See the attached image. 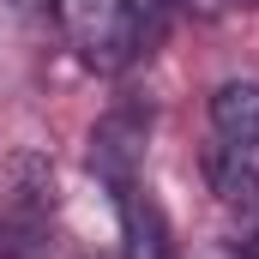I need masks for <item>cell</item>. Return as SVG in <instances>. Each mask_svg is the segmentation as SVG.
<instances>
[{"mask_svg":"<svg viewBox=\"0 0 259 259\" xmlns=\"http://www.w3.org/2000/svg\"><path fill=\"white\" fill-rule=\"evenodd\" d=\"M61 24L78 49V61L97 66V72H121L151 42L139 0H61Z\"/></svg>","mask_w":259,"mask_h":259,"instance_id":"1","label":"cell"},{"mask_svg":"<svg viewBox=\"0 0 259 259\" xmlns=\"http://www.w3.org/2000/svg\"><path fill=\"white\" fill-rule=\"evenodd\" d=\"M205 175H211V193L229 211L259 217V139H217L205 157Z\"/></svg>","mask_w":259,"mask_h":259,"instance_id":"2","label":"cell"},{"mask_svg":"<svg viewBox=\"0 0 259 259\" xmlns=\"http://www.w3.org/2000/svg\"><path fill=\"white\" fill-rule=\"evenodd\" d=\"M211 127L217 139H259V84L253 78H229L211 91Z\"/></svg>","mask_w":259,"mask_h":259,"instance_id":"3","label":"cell"},{"mask_svg":"<svg viewBox=\"0 0 259 259\" xmlns=\"http://www.w3.org/2000/svg\"><path fill=\"white\" fill-rule=\"evenodd\" d=\"M0 259H66L49 217L30 211H0Z\"/></svg>","mask_w":259,"mask_h":259,"instance_id":"4","label":"cell"},{"mask_svg":"<svg viewBox=\"0 0 259 259\" xmlns=\"http://www.w3.org/2000/svg\"><path fill=\"white\" fill-rule=\"evenodd\" d=\"M187 12H199V18H229V12H247V6H259V0H181Z\"/></svg>","mask_w":259,"mask_h":259,"instance_id":"5","label":"cell"},{"mask_svg":"<svg viewBox=\"0 0 259 259\" xmlns=\"http://www.w3.org/2000/svg\"><path fill=\"white\" fill-rule=\"evenodd\" d=\"M241 259H259V229L247 235V241H241Z\"/></svg>","mask_w":259,"mask_h":259,"instance_id":"6","label":"cell"},{"mask_svg":"<svg viewBox=\"0 0 259 259\" xmlns=\"http://www.w3.org/2000/svg\"><path fill=\"white\" fill-rule=\"evenodd\" d=\"M6 6H18V12H36V6H42V0H6Z\"/></svg>","mask_w":259,"mask_h":259,"instance_id":"7","label":"cell"}]
</instances>
